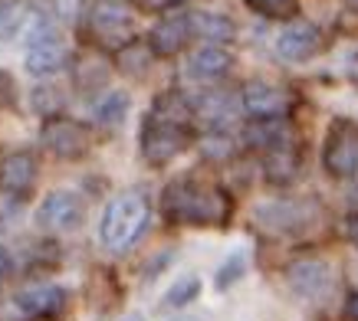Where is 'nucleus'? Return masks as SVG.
Instances as JSON below:
<instances>
[{"mask_svg": "<svg viewBox=\"0 0 358 321\" xmlns=\"http://www.w3.org/2000/svg\"><path fill=\"white\" fill-rule=\"evenodd\" d=\"M63 66H66V46L59 43V36L27 46V73L30 75H56Z\"/></svg>", "mask_w": 358, "mask_h": 321, "instance_id": "obj_20", "label": "nucleus"}, {"mask_svg": "<svg viewBox=\"0 0 358 321\" xmlns=\"http://www.w3.org/2000/svg\"><path fill=\"white\" fill-rule=\"evenodd\" d=\"M27 7L17 3V0H3L0 3V40H13V36H20L23 23H27Z\"/></svg>", "mask_w": 358, "mask_h": 321, "instance_id": "obj_27", "label": "nucleus"}, {"mask_svg": "<svg viewBox=\"0 0 358 321\" xmlns=\"http://www.w3.org/2000/svg\"><path fill=\"white\" fill-rule=\"evenodd\" d=\"M10 272H13V256L0 246V282H3V278H10Z\"/></svg>", "mask_w": 358, "mask_h": 321, "instance_id": "obj_32", "label": "nucleus"}, {"mask_svg": "<svg viewBox=\"0 0 358 321\" xmlns=\"http://www.w3.org/2000/svg\"><path fill=\"white\" fill-rule=\"evenodd\" d=\"M234 200L224 187L201 177H178L162 191V216L178 226H227Z\"/></svg>", "mask_w": 358, "mask_h": 321, "instance_id": "obj_1", "label": "nucleus"}, {"mask_svg": "<svg viewBox=\"0 0 358 321\" xmlns=\"http://www.w3.org/2000/svg\"><path fill=\"white\" fill-rule=\"evenodd\" d=\"M286 285L306 301H322L336 289V269L322 256H299L286 266Z\"/></svg>", "mask_w": 358, "mask_h": 321, "instance_id": "obj_8", "label": "nucleus"}, {"mask_svg": "<svg viewBox=\"0 0 358 321\" xmlns=\"http://www.w3.org/2000/svg\"><path fill=\"white\" fill-rule=\"evenodd\" d=\"M191 125L185 121H171V118H158V115H145L141 121V135H138V148L141 158L148 160L152 167H168L178 154H185L191 148Z\"/></svg>", "mask_w": 358, "mask_h": 321, "instance_id": "obj_4", "label": "nucleus"}, {"mask_svg": "<svg viewBox=\"0 0 358 321\" xmlns=\"http://www.w3.org/2000/svg\"><path fill=\"white\" fill-rule=\"evenodd\" d=\"M352 3H355V7H358V0H352Z\"/></svg>", "mask_w": 358, "mask_h": 321, "instance_id": "obj_37", "label": "nucleus"}, {"mask_svg": "<svg viewBox=\"0 0 358 321\" xmlns=\"http://www.w3.org/2000/svg\"><path fill=\"white\" fill-rule=\"evenodd\" d=\"M250 10L263 13V17H276V20H282V17H293L296 13V0H247Z\"/></svg>", "mask_w": 358, "mask_h": 321, "instance_id": "obj_29", "label": "nucleus"}, {"mask_svg": "<svg viewBox=\"0 0 358 321\" xmlns=\"http://www.w3.org/2000/svg\"><path fill=\"white\" fill-rule=\"evenodd\" d=\"M36 223L53 233H76L86 223V200L73 191H53L36 210Z\"/></svg>", "mask_w": 358, "mask_h": 321, "instance_id": "obj_12", "label": "nucleus"}, {"mask_svg": "<svg viewBox=\"0 0 358 321\" xmlns=\"http://www.w3.org/2000/svg\"><path fill=\"white\" fill-rule=\"evenodd\" d=\"M345 315H348V321H358V295H352V299H348Z\"/></svg>", "mask_w": 358, "mask_h": 321, "instance_id": "obj_33", "label": "nucleus"}, {"mask_svg": "<svg viewBox=\"0 0 358 321\" xmlns=\"http://www.w3.org/2000/svg\"><path fill=\"white\" fill-rule=\"evenodd\" d=\"M201 154L207 160H227L237 154V144L230 138L227 131H207L204 138H201Z\"/></svg>", "mask_w": 358, "mask_h": 321, "instance_id": "obj_28", "label": "nucleus"}, {"mask_svg": "<svg viewBox=\"0 0 358 321\" xmlns=\"http://www.w3.org/2000/svg\"><path fill=\"white\" fill-rule=\"evenodd\" d=\"M230 66H234V56H230V50H224V43H204L187 59V75L201 86H207V82L224 79L230 73Z\"/></svg>", "mask_w": 358, "mask_h": 321, "instance_id": "obj_17", "label": "nucleus"}, {"mask_svg": "<svg viewBox=\"0 0 358 321\" xmlns=\"http://www.w3.org/2000/svg\"><path fill=\"white\" fill-rule=\"evenodd\" d=\"M129 108H131V96H129V92H122V89L106 92V96L99 98V105H96L99 128H119L122 121H125V115H129Z\"/></svg>", "mask_w": 358, "mask_h": 321, "instance_id": "obj_23", "label": "nucleus"}, {"mask_svg": "<svg viewBox=\"0 0 358 321\" xmlns=\"http://www.w3.org/2000/svg\"><path fill=\"white\" fill-rule=\"evenodd\" d=\"M322 167L336 181L358 177V121L355 118H332L322 141Z\"/></svg>", "mask_w": 358, "mask_h": 321, "instance_id": "obj_5", "label": "nucleus"}, {"mask_svg": "<svg viewBox=\"0 0 358 321\" xmlns=\"http://www.w3.org/2000/svg\"><path fill=\"white\" fill-rule=\"evenodd\" d=\"M240 141L257 151L286 148V144H296V128H293V121H289V115L250 118L247 125H243V131H240Z\"/></svg>", "mask_w": 358, "mask_h": 321, "instance_id": "obj_14", "label": "nucleus"}, {"mask_svg": "<svg viewBox=\"0 0 358 321\" xmlns=\"http://www.w3.org/2000/svg\"><path fill=\"white\" fill-rule=\"evenodd\" d=\"M299 167H303V160H299V148H296V144L273 148V151H266V158H263V177H266L273 187H289V184L299 177Z\"/></svg>", "mask_w": 358, "mask_h": 321, "instance_id": "obj_18", "label": "nucleus"}, {"mask_svg": "<svg viewBox=\"0 0 358 321\" xmlns=\"http://www.w3.org/2000/svg\"><path fill=\"white\" fill-rule=\"evenodd\" d=\"M187 23H191V36H201L204 43H227L234 40V20L224 17L217 10H191L187 13Z\"/></svg>", "mask_w": 358, "mask_h": 321, "instance_id": "obj_19", "label": "nucleus"}, {"mask_svg": "<svg viewBox=\"0 0 358 321\" xmlns=\"http://www.w3.org/2000/svg\"><path fill=\"white\" fill-rule=\"evenodd\" d=\"M191 23H187V13H168L152 27L148 40L145 43L152 46L155 56H178L185 53L187 43H191Z\"/></svg>", "mask_w": 358, "mask_h": 321, "instance_id": "obj_15", "label": "nucleus"}, {"mask_svg": "<svg viewBox=\"0 0 358 321\" xmlns=\"http://www.w3.org/2000/svg\"><path fill=\"white\" fill-rule=\"evenodd\" d=\"M89 36L102 50H119L129 40H135V13L122 0H96L89 10Z\"/></svg>", "mask_w": 358, "mask_h": 321, "instance_id": "obj_6", "label": "nucleus"}, {"mask_svg": "<svg viewBox=\"0 0 358 321\" xmlns=\"http://www.w3.org/2000/svg\"><path fill=\"white\" fill-rule=\"evenodd\" d=\"M296 98L289 89L266 82V79H250L247 86L240 89V108L250 118H280V115H293Z\"/></svg>", "mask_w": 358, "mask_h": 321, "instance_id": "obj_11", "label": "nucleus"}, {"mask_svg": "<svg viewBox=\"0 0 358 321\" xmlns=\"http://www.w3.org/2000/svg\"><path fill=\"white\" fill-rule=\"evenodd\" d=\"M345 236H348V243H352V246H355V253H358V210L345 220Z\"/></svg>", "mask_w": 358, "mask_h": 321, "instance_id": "obj_31", "label": "nucleus"}, {"mask_svg": "<svg viewBox=\"0 0 358 321\" xmlns=\"http://www.w3.org/2000/svg\"><path fill=\"white\" fill-rule=\"evenodd\" d=\"M66 305V289L59 285H30L17 292L10 301L0 305V321H33V318H53Z\"/></svg>", "mask_w": 358, "mask_h": 321, "instance_id": "obj_9", "label": "nucleus"}, {"mask_svg": "<svg viewBox=\"0 0 358 321\" xmlns=\"http://www.w3.org/2000/svg\"><path fill=\"white\" fill-rule=\"evenodd\" d=\"M43 148L50 154H56L59 160H79L92 151V128L79 118H66V115H53L43 121Z\"/></svg>", "mask_w": 358, "mask_h": 321, "instance_id": "obj_7", "label": "nucleus"}, {"mask_svg": "<svg viewBox=\"0 0 358 321\" xmlns=\"http://www.w3.org/2000/svg\"><path fill=\"white\" fill-rule=\"evenodd\" d=\"M247 269H250L247 253H240V249H237V253H230V256L224 259V266L217 269V276H214V289H217V292H230L240 278L247 276Z\"/></svg>", "mask_w": 358, "mask_h": 321, "instance_id": "obj_25", "label": "nucleus"}, {"mask_svg": "<svg viewBox=\"0 0 358 321\" xmlns=\"http://www.w3.org/2000/svg\"><path fill=\"white\" fill-rule=\"evenodd\" d=\"M36 184V158L30 151H13L0 158V191L10 197H27Z\"/></svg>", "mask_w": 358, "mask_h": 321, "instance_id": "obj_16", "label": "nucleus"}, {"mask_svg": "<svg viewBox=\"0 0 358 321\" xmlns=\"http://www.w3.org/2000/svg\"><path fill=\"white\" fill-rule=\"evenodd\" d=\"M73 79L83 92H99V89L109 86L112 66L102 56H79L76 66H73Z\"/></svg>", "mask_w": 358, "mask_h": 321, "instance_id": "obj_22", "label": "nucleus"}, {"mask_svg": "<svg viewBox=\"0 0 358 321\" xmlns=\"http://www.w3.org/2000/svg\"><path fill=\"white\" fill-rule=\"evenodd\" d=\"M319 216V200H296V197H276L253 207V230L270 239H293L303 236Z\"/></svg>", "mask_w": 358, "mask_h": 321, "instance_id": "obj_3", "label": "nucleus"}, {"mask_svg": "<svg viewBox=\"0 0 358 321\" xmlns=\"http://www.w3.org/2000/svg\"><path fill=\"white\" fill-rule=\"evenodd\" d=\"M191 102V118L201 121L207 131H230V125L240 118V96H230L227 89H201Z\"/></svg>", "mask_w": 358, "mask_h": 321, "instance_id": "obj_10", "label": "nucleus"}, {"mask_svg": "<svg viewBox=\"0 0 358 321\" xmlns=\"http://www.w3.org/2000/svg\"><path fill=\"white\" fill-rule=\"evenodd\" d=\"M115 63H119V69L125 75L141 79V75L152 73L155 53H152V46L145 43V40H129L125 46H119V50H115Z\"/></svg>", "mask_w": 358, "mask_h": 321, "instance_id": "obj_21", "label": "nucleus"}, {"mask_svg": "<svg viewBox=\"0 0 358 321\" xmlns=\"http://www.w3.org/2000/svg\"><path fill=\"white\" fill-rule=\"evenodd\" d=\"M276 53L286 63H303L322 53V30L309 20H293L286 23L276 36Z\"/></svg>", "mask_w": 358, "mask_h": 321, "instance_id": "obj_13", "label": "nucleus"}, {"mask_svg": "<svg viewBox=\"0 0 358 321\" xmlns=\"http://www.w3.org/2000/svg\"><path fill=\"white\" fill-rule=\"evenodd\" d=\"M30 105H33V112H36V115L53 118V115H63L66 96L56 86H33L30 89Z\"/></svg>", "mask_w": 358, "mask_h": 321, "instance_id": "obj_24", "label": "nucleus"}, {"mask_svg": "<svg viewBox=\"0 0 358 321\" xmlns=\"http://www.w3.org/2000/svg\"><path fill=\"white\" fill-rule=\"evenodd\" d=\"M197 295H201V278H197V276H181L171 289L164 292L162 305H164V308H187Z\"/></svg>", "mask_w": 358, "mask_h": 321, "instance_id": "obj_26", "label": "nucleus"}, {"mask_svg": "<svg viewBox=\"0 0 358 321\" xmlns=\"http://www.w3.org/2000/svg\"><path fill=\"white\" fill-rule=\"evenodd\" d=\"M148 7H171V3H178V0H145Z\"/></svg>", "mask_w": 358, "mask_h": 321, "instance_id": "obj_34", "label": "nucleus"}, {"mask_svg": "<svg viewBox=\"0 0 358 321\" xmlns=\"http://www.w3.org/2000/svg\"><path fill=\"white\" fill-rule=\"evenodd\" d=\"M125 321H145V315H141V311H131V315H129Z\"/></svg>", "mask_w": 358, "mask_h": 321, "instance_id": "obj_35", "label": "nucleus"}, {"mask_svg": "<svg viewBox=\"0 0 358 321\" xmlns=\"http://www.w3.org/2000/svg\"><path fill=\"white\" fill-rule=\"evenodd\" d=\"M174 321H201V318H174Z\"/></svg>", "mask_w": 358, "mask_h": 321, "instance_id": "obj_36", "label": "nucleus"}, {"mask_svg": "<svg viewBox=\"0 0 358 321\" xmlns=\"http://www.w3.org/2000/svg\"><path fill=\"white\" fill-rule=\"evenodd\" d=\"M148 216H152V207H148V197L138 191L119 193L115 200H109V207L102 210V220H99V239L102 246H109L112 253H125L141 239V233L148 230Z\"/></svg>", "mask_w": 358, "mask_h": 321, "instance_id": "obj_2", "label": "nucleus"}, {"mask_svg": "<svg viewBox=\"0 0 358 321\" xmlns=\"http://www.w3.org/2000/svg\"><path fill=\"white\" fill-rule=\"evenodd\" d=\"M50 10L59 23H79L86 13V0H50Z\"/></svg>", "mask_w": 358, "mask_h": 321, "instance_id": "obj_30", "label": "nucleus"}]
</instances>
